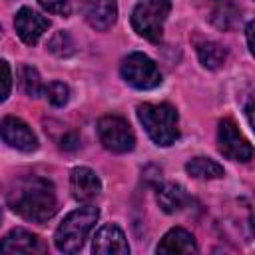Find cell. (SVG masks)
I'll use <instances>...</instances> for the list:
<instances>
[{
  "label": "cell",
  "instance_id": "1",
  "mask_svg": "<svg viewBox=\"0 0 255 255\" xmlns=\"http://www.w3.org/2000/svg\"><path fill=\"white\" fill-rule=\"evenodd\" d=\"M8 205L26 221L46 223L58 211L56 187L38 175L20 177L8 189Z\"/></svg>",
  "mask_w": 255,
  "mask_h": 255
},
{
  "label": "cell",
  "instance_id": "2",
  "mask_svg": "<svg viewBox=\"0 0 255 255\" xmlns=\"http://www.w3.org/2000/svg\"><path fill=\"white\" fill-rule=\"evenodd\" d=\"M137 118L155 145L167 147L179 137V116L169 104H141Z\"/></svg>",
  "mask_w": 255,
  "mask_h": 255
},
{
  "label": "cell",
  "instance_id": "3",
  "mask_svg": "<svg viewBox=\"0 0 255 255\" xmlns=\"http://www.w3.org/2000/svg\"><path fill=\"white\" fill-rule=\"evenodd\" d=\"M98 217H100L98 207H94L90 203L68 213L64 217V221L60 223V227L56 229V235H54L56 249L62 253H78L82 249L84 241L88 239L92 227L96 225Z\"/></svg>",
  "mask_w": 255,
  "mask_h": 255
},
{
  "label": "cell",
  "instance_id": "4",
  "mask_svg": "<svg viewBox=\"0 0 255 255\" xmlns=\"http://www.w3.org/2000/svg\"><path fill=\"white\" fill-rule=\"evenodd\" d=\"M169 12L171 0H139L131 10V26L141 38L159 42Z\"/></svg>",
  "mask_w": 255,
  "mask_h": 255
},
{
  "label": "cell",
  "instance_id": "5",
  "mask_svg": "<svg viewBox=\"0 0 255 255\" xmlns=\"http://www.w3.org/2000/svg\"><path fill=\"white\" fill-rule=\"evenodd\" d=\"M122 78L135 90H153L161 84V72L155 66V62L141 54V52H131L122 60L120 66Z\"/></svg>",
  "mask_w": 255,
  "mask_h": 255
},
{
  "label": "cell",
  "instance_id": "6",
  "mask_svg": "<svg viewBox=\"0 0 255 255\" xmlns=\"http://www.w3.org/2000/svg\"><path fill=\"white\" fill-rule=\"evenodd\" d=\"M100 143L112 153H128L135 147V135L122 116H104L98 122Z\"/></svg>",
  "mask_w": 255,
  "mask_h": 255
},
{
  "label": "cell",
  "instance_id": "7",
  "mask_svg": "<svg viewBox=\"0 0 255 255\" xmlns=\"http://www.w3.org/2000/svg\"><path fill=\"white\" fill-rule=\"evenodd\" d=\"M217 143H219V151L231 161H249L253 157L251 143L241 135V131L233 120H221L219 122Z\"/></svg>",
  "mask_w": 255,
  "mask_h": 255
},
{
  "label": "cell",
  "instance_id": "8",
  "mask_svg": "<svg viewBox=\"0 0 255 255\" xmlns=\"http://www.w3.org/2000/svg\"><path fill=\"white\" fill-rule=\"evenodd\" d=\"M0 137L6 145L22 151V153H32L38 149V137L32 131V128L14 116H8L0 122Z\"/></svg>",
  "mask_w": 255,
  "mask_h": 255
},
{
  "label": "cell",
  "instance_id": "9",
  "mask_svg": "<svg viewBox=\"0 0 255 255\" xmlns=\"http://www.w3.org/2000/svg\"><path fill=\"white\" fill-rule=\"evenodd\" d=\"M14 28H16V34L18 38L28 44V46H34L38 44V40L46 34V30L50 28V22L48 18H44L40 12L24 6L18 10L16 18H14Z\"/></svg>",
  "mask_w": 255,
  "mask_h": 255
},
{
  "label": "cell",
  "instance_id": "10",
  "mask_svg": "<svg viewBox=\"0 0 255 255\" xmlns=\"http://www.w3.org/2000/svg\"><path fill=\"white\" fill-rule=\"evenodd\" d=\"M70 191L72 197L80 203H92L102 193V181L90 167H74L70 173Z\"/></svg>",
  "mask_w": 255,
  "mask_h": 255
},
{
  "label": "cell",
  "instance_id": "11",
  "mask_svg": "<svg viewBox=\"0 0 255 255\" xmlns=\"http://www.w3.org/2000/svg\"><path fill=\"white\" fill-rule=\"evenodd\" d=\"M82 14L86 22L100 32L110 30L118 20V2L116 0H80Z\"/></svg>",
  "mask_w": 255,
  "mask_h": 255
},
{
  "label": "cell",
  "instance_id": "12",
  "mask_svg": "<svg viewBox=\"0 0 255 255\" xmlns=\"http://www.w3.org/2000/svg\"><path fill=\"white\" fill-rule=\"evenodd\" d=\"M44 251H46V245L42 243V239L22 227L12 229L0 239V253H6V255H20V253L38 255Z\"/></svg>",
  "mask_w": 255,
  "mask_h": 255
},
{
  "label": "cell",
  "instance_id": "13",
  "mask_svg": "<svg viewBox=\"0 0 255 255\" xmlns=\"http://www.w3.org/2000/svg\"><path fill=\"white\" fill-rule=\"evenodd\" d=\"M92 251L98 255H128L129 245L124 231L118 225L108 223L96 231L92 241Z\"/></svg>",
  "mask_w": 255,
  "mask_h": 255
},
{
  "label": "cell",
  "instance_id": "14",
  "mask_svg": "<svg viewBox=\"0 0 255 255\" xmlns=\"http://www.w3.org/2000/svg\"><path fill=\"white\" fill-rule=\"evenodd\" d=\"M155 251L165 253V255H191L197 251V245L189 231H185L181 227H173L161 237Z\"/></svg>",
  "mask_w": 255,
  "mask_h": 255
},
{
  "label": "cell",
  "instance_id": "15",
  "mask_svg": "<svg viewBox=\"0 0 255 255\" xmlns=\"http://www.w3.org/2000/svg\"><path fill=\"white\" fill-rule=\"evenodd\" d=\"M155 199H157V205L161 207V211H165V213H177L191 203L189 193L179 183H163L161 187H157Z\"/></svg>",
  "mask_w": 255,
  "mask_h": 255
},
{
  "label": "cell",
  "instance_id": "16",
  "mask_svg": "<svg viewBox=\"0 0 255 255\" xmlns=\"http://www.w3.org/2000/svg\"><path fill=\"white\" fill-rule=\"evenodd\" d=\"M185 171L195 179H219L225 173L223 165H219L211 157H203V155H197V157L189 159L185 163Z\"/></svg>",
  "mask_w": 255,
  "mask_h": 255
},
{
  "label": "cell",
  "instance_id": "17",
  "mask_svg": "<svg viewBox=\"0 0 255 255\" xmlns=\"http://www.w3.org/2000/svg\"><path fill=\"white\" fill-rule=\"evenodd\" d=\"M197 58H199L203 68L219 70L225 64V60H227V50L221 44H217V42L205 40V42L197 44Z\"/></svg>",
  "mask_w": 255,
  "mask_h": 255
},
{
  "label": "cell",
  "instance_id": "18",
  "mask_svg": "<svg viewBox=\"0 0 255 255\" xmlns=\"http://www.w3.org/2000/svg\"><path fill=\"white\" fill-rule=\"evenodd\" d=\"M237 16H239V10L231 0H217V6L211 12V22L219 30H229L235 24Z\"/></svg>",
  "mask_w": 255,
  "mask_h": 255
},
{
  "label": "cell",
  "instance_id": "19",
  "mask_svg": "<svg viewBox=\"0 0 255 255\" xmlns=\"http://www.w3.org/2000/svg\"><path fill=\"white\" fill-rule=\"evenodd\" d=\"M18 80H20V88L24 90L26 96L30 98H38L42 92H44V84L40 80V74L36 68L32 66H20V72H18Z\"/></svg>",
  "mask_w": 255,
  "mask_h": 255
},
{
  "label": "cell",
  "instance_id": "20",
  "mask_svg": "<svg viewBox=\"0 0 255 255\" xmlns=\"http://www.w3.org/2000/svg\"><path fill=\"white\" fill-rule=\"evenodd\" d=\"M44 94L48 98V102L56 108H62L68 104L70 100V88L64 84V82H50L46 88H44Z\"/></svg>",
  "mask_w": 255,
  "mask_h": 255
},
{
  "label": "cell",
  "instance_id": "21",
  "mask_svg": "<svg viewBox=\"0 0 255 255\" xmlns=\"http://www.w3.org/2000/svg\"><path fill=\"white\" fill-rule=\"evenodd\" d=\"M48 50H50L52 54H56V56H70V54L74 52V42H72V38H70L68 32L60 30V32H56V34L50 38Z\"/></svg>",
  "mask_w": 255,
  "mask_h": 255
},
{
  "label": "cell",
  "instance_id": "22",
  "mask_svg": "<svg viewBox=\"0 0 255 255\" xmlns=\"http://www.w3.org/2000/svg\"><path fill=\"white\" fill-rule=\"evenodd\" d=\"M38 4L50 14H58L64 18L72 14V2L70 0H38Z\"/></svg>",
  "mask_w": 255,
  "mask_h": 255
},
{
  "label": "cell",
  "instance_id": "23",
  "mask_svg": "<svg viewBox=\"0 0 255 255\" xmlns=\"http://www.w3.org/2000/svg\"><path fill=\"white\" fill-rule=\"evenodd\" d=\"M12 90V70L6 60H0V102L10 96Z\"/></svg>",
  "mask_w": 255,
  "mask_h": 255
},
{
  "label": "cell",
  "instance_id": "24",
  "mask_svg": "<svg viewBox=\"0 0 255 255\" xmlns=\"http://www.w3.org/2000/svg\"><path fill=\"white\" fill-rule=\"evenodd\" d=\"M64 149H76L78 145H80V137L76 135V133H66L64 137H62V143H60Z\"/></svg>",
  "mask_w": 255,
  "mask_h": 255
},
{
  "label": "cell",
  "instance_id": "25",
  "mask_svg": "<svg viewBox=\"0 0 255 255\" xmlns=\"http://www.w3.org/2000/svg\"><path fill=\"white\" fill-rule=\"evenodd\" d=\"M245 36H247V48H249V52L253 54V22H247Z\"/></svg>",
  "mask_w": 255,
  "mask_h": 255
},
{
  "label": "cell",
  "instance_id": "26",
  "mask_svg": "<svg viewBox=\"0 0 255 255\" xmlns=\"http://www.w3.org/2000/svg\"><path fill=\"white\" fill-rule=\"evenodd\" d=\"M245 114H247L249 126H253V100H251V98H249V102H247V106H245Z\"/></svg>",
  "mask_w": 255,
  "mask_h": 255
},
{
  "label": "cell",
  "instance_id": "27",
  "mask_svg": "<svg viewBox=\"0 0 255 255\" xmlns=\"http://www.w3.org/2000/svg\"><path fill=\"white\" fill-rule=\"evenodd\" d=\"M0 219H2V211H0Z\"/></svg>",
  "mask_w": 255,
  "mask_h": 255
}]
</instances>
